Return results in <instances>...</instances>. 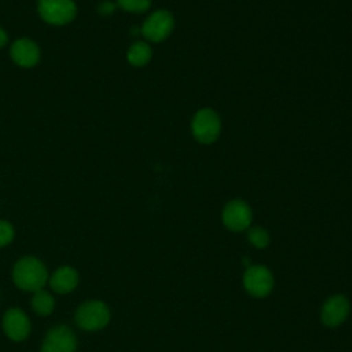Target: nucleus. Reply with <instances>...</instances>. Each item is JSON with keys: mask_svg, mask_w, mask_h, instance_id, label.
<instances>
[{"mask_svg": "<svg viewBox=\"0 0 352 352\" xmlns=\"http://www.w3.org/2000/svg\"><path fill=\"white\" fill-rule=\"evenodd\" d=\"M11 58L12 60L22 67H32L40 59V48L38 45L26 37L18 38L11 45Z\"/></svg>", "mask_w": 352, "mask_h": 352, "instance_id": "obj_11", "label": "nucleus"}, {"mask_svg": "<svg viewBox=\"0 0 352 352\" xmlns=\"http://www.w3.org/2000/svg\"><path fill=\"white\" fill-rule=\"evenodd\" d=\"M77 338L69 326L59 324L52 327L43 344L40 352H76Z\"/></svg>", "mask_w": 352, "mask_h": 352, "instance_id": "obj_7", "label": "nucleus"}, {"mask_svg": "<svg viewBox=\"0 0 352 352\" xmlns=\"http://www.w3.org/2000/svg\"><path fill=\"white\" fill-rule=\"evenodd\" d=\"M221 131L219 114L212 109H201L195 113L191 121L192 136L204 144L213 143Z\"/></svg>", "mask_w": 352, "mask_h": 352, "instance_id": "obj_3", "label": "nucleus"}, {"mask_svg": "<svg viewBox=\"0 0 352 352\" xmlns=\"http://www.w3.org/2000/svg\"><path fill=\"white\" fill-rule=\"evenodd\" d=\"M54 305H55L54 297L48 292H45L44 289L34 292L32 297V308L37 315H41V316L50 315L54 311Z\"/></svg>", "mask_w": 352, "mask_h": 352, "instance_id": "obj_14", "label": "nucleus"}, {"mask_svg": "<svg viewBox=\"0 0 352 352\" xmlns=\"http://www.w3.org/2000/svg\"><path fill=\"white\" fill-rule=\"evenodd\" d=\"M243 265L250 267V258H243Z\"/></svg>", "mask_w": 352, "mask_h": 352, "instance_id": "obj_20", "label": "nucleus"}, {"mask_svg": "<svg viewBox=\"0 0 352 352\" xmlns=\"http://www.w3.org/2000/svg\"><path fill=\"white\" fill-rule=\"evenodd\" d=\"M248 239L253 246L263 249L270 243V234L263 227H253L248 231Z\"/></svg>", "mask_w": 352, "mask_h": 352, "instance_id": "obj_15", "label": "nucleus"}, {"mask_svg": "<svg viewBox=\"0 0 352 352\" xmlns=\"http://www.w3.org/2000/svg\"><path fill=\"white\" fill-rule=\"evenodd\" d=\"M114 10H116V4L110 3V1H104V3H102V4L98 7L99 14H102V15H110Z\"/></svg>", "mask_w": 352, "mask_h": 352, "instance_id": "obj_18", "label": "nucleus"}, {"mask_svg": "<svg viewBox=\"0 0 352 352\" xmlns=\"http://www.w3.org/2000/svg\"><path fill=\"white\" fill-rule=\"evenodd\" d=\"M243 286L253 297H265L274 286L272 274L264 265H250L243 274Z\"/></svg>", "mask_w": 352, "mask_h": 352, "instance_id": "obj_6", "label": "nucleus"}, {"mask_svg": "<svg viewBox=\"0 0 352 352\" xmlns=\"http://www.w3.org/2000/svg\"><path fill=\"white\" fill-rule=\"evenodd\" d=\"M77 283H78V274L72 267H60L50 278L51 289L59 294H65L74 290Z\"/></svg>", "mask_w": 352, "mask_h": 352, "instance_id": "obj_12", "label": "nucleus"}, {"mask_svg": "<svg viewBox=\"0 0 352 352\" xmlns=\"http://www.w3.org/2000/svg\"><path fill=\"white\" fill-rule=\"evenodd\" d=\"M117 6L128 12H144L150 8L151 0H117Z\"/></svg>", "mask_w": 352, "mask_h": 352, "instance_id": "obj_16", "label": "nucleus"}, {"mask_svg": "<svg viewBox=\"0 0 352 352\" xmlns=\"http://www.w3.org/2000/svg\"><path fill=\"white\" fill-rule=\"evenodd\" d=\"M348 314H349L348 298L342 294H334L324 301L320 312V319L323 324L329 327H336L346 319Z\"/></svg>", "mask_w": 352, "mask_h": 352, "instance_id": "obj_9", "label": "nucleus"}, {"mask_svg": "<svg viewBox=\"0 0 352 352\" xmlns=\"http://www.w3.org/2000/svg\"><path fill=\"white\" fill-rule=\"evenodd\" d=\"M151 47L146 41H136L129 47L126 59L133 66H144L151 59Z\"/></svg>", "mask_w": 352, "mask_h": 352, "instance_id": "obj_13", "label": "nucleus"}, {"mask_svg": "<svg viewBox=\"0 0 352 352\" xmlns=\"http://www.w3.org/2000/svg\"><path fill=\"white\" fill-rule=\"evenodd\" d=\"M77 8L73 0H38L40 16L51 25H66L76 16Z\"/></svg>", "mask_w": 352, "mask_h": 352, "instance_id": "obj_4", "label": "nucleus"}, {"mask_svg": "<svg viewBox=\"0 0 352 352\" xmlns=\"http://www.w3.org/2000/svg\"><path fill=\"white\" fill-rule=\"evenodd\" d=\"M74 320L78 327L88 331L103 329L110 320V311L102 301L92 300L81 304L74 315Z\"/></svg>", "mask_w": 352, "mask_h": 352, "instance_id": "obj_2", "label": "nucleus"}, {"mask_svg": "<svg viewBox=\"0 0 352 352\" xmlns=\"http://www.w3.org/2000/svg\"><path fill=\"white\" fill-rule=\"evenodd\" d=\"M223 224L231 231H243L252 223V209L242 199L230 201L221 213Z\"/></svg>", "mask_w": 352, "mask_h": 352, "instance_id": "obj_8", "label": "nucleus"}, {"mask_svg": "<svg viewBox=\"0 0 352 352\" xmlns=\"http://www.w3.org/2000/svg\"><path fill=\"white\" fill-rule=\"evenodd\" d=\"M12 239H14V227L6 220H0V248L8 245Z\"/></svg>", "mask_w": 352, "mask_h": 352, "instance_id": "obj_17", "label": "nucleus"}, {"mask_svg": "<svg viewBox=\"0 0 352 352\" xmlns=\"http://www.w3.org/2000/svg\"><path fill=\"white\" fill-rule=\"evenodd\" d=\"M12 278L15 285L26 292H37L44 287L48 274L44 264L36 257H23L16 261Z\"/></svg>", "mask_w": 352, "mask_h": 352, "instance_id": "obj_1", "label": "nucleus"}, {"mask_svg": "<svg viewBox=\"0 0 352 352\" xmlns=\"http://www.w3.org/2000/svg\"><path fill=\"white\" fill-rule=\"evenodd\" d=\"M7 41H8L7 33L4 32V29H3V28H0V48H1V47H4V45L7 44Z\"/></svg>", "mask_w": 352, "mask_h": 352, "instance_id": "obj_19", "label": "nucleus"}, {"mask_svg": "<svg viewBox=\"0 0 352 352\" xmlns=\"http://www.w3.org/2000/svg\"><path fill=\"white\" fill-rule=\"evenodd\" d=\"M3 329L12 341H23L30 333V320L19 308H10L3 316Z\"/></svg>", "mask_w": 352, "mask_h": 352, "instance_id": "obj_10", "label": "nucleus"}, {"mask_svg": "<svg viewBox=\"0 0 352 352\" xmlns=\"http://www.w3.org/2000/svg\"><path fill=\"white\" fill-rule=\"evenodd\" d=\"M175 26L173 15L166 10H158L150 14L140 28L144 38L153 43H160L172 33Z\"/></svg>", "mask_w": 352, "mask_h": 352, "instance_id": "obj_5", "label": "nucleus"}]
</instances>
